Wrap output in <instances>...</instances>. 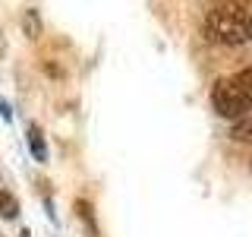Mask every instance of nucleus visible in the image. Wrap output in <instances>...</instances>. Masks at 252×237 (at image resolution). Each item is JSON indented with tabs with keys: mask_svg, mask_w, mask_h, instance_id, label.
Returning <instances> with one entry per match:
<instances>
[{
	"mask_svg": "<svg viewBox=\"0 0 252 237\" xmlns=\"http://www.w3.org/2000/svg\"><path fill=\"white\" fill-rule=\"evenodd\" d=\"M205 35L215 44H246L252 41V0H224L208 13Z\"/></svg>",
	"mask_w": 252,
	"mask_h": 237,
	"instance_id": "nucleus-1",
	"label": "nucleus"
},
{
	"mask_svg": "<svg viewBox=\"0 0 252 237\" xmlns=\"http://www.w3.org/2000/svg\"><path fill=\"white\" fill-rule=\"evenodd\" d=\"M19 237H32V234H29V231H22V234H19Z\"/></svg>",
	"mask_w": 252,
	"mask_h": 237,
	"instance_id": "nucleus-9",
	"label": "nucleus"
},
{
	"mask_svg": "<svg viewBox=\"0 0 252 237\" xmlns=\"http://www.w3.org/2000/svg\"><path fill=\"white\" fill-rule=\"evenodd\" d=\"M22 29H26V35L32 38V41L41 35V19H38V13H35V10H29L26 16H22Z\"/></svg>",
	"mask_w": 252,
	"mask_h": 237,
	"instance_id": "nucleus-6",
	"label": "nucleus"
},
{
	"mask_svg": "<svg viewBox=\"0 0 252 237\" xmlns=\"http://www.w3.org/2000/svg\"><path fill=\"white\" fill-rule=\"evenodd\" d=\"M19 215V202H16V196L10 193V190H0V218H16Z\"/></svg>",
	"mask_w": 252,
	"mask_h": 237,
	"instance_id": "nucleus-5",
	"label": "nucleus"
},
{
	"mask_svg": "<svg viewBox=\"0 0 252 237\" xmlns=\"http://www.w3.org/2000/svg\"><path fill=\"white\" fill-rule=\"evenodd\" d=\"M26 139H29V152H32V158L44 164V161H47V142H44V133L38 130L35 123H32V126H29V136H26Z\"/></svg>",
	"mask_w": 252,
	"mask_h": 237,
	"instance_id": "nucleus-3",
	"label": "nucleus"
},
{
	"mask_svg": "<svg viewBox=\"0 0 252 237\" xmlns=\"http://www.w3.org/2000/svg\"><path fill=\"white\" fill-rule=\"evenodd\" d=\"M0 117H3V120H10V108H6L3 98H0Z\"/></svg>",
	"mask_w": 252,
	"mask_h": 237,
	"instance_id": "nucleus-8",
	"label": "nucleus"
},
{
	"mask_svg": "<svg viewBox=\"0 0 252 237\" xmlns=\"http://www.w3.org/2000/svg\"><path fill=\"white\" fill-rule=\"evenodd\" d=\"M76 209H79V215H82L85 228H89L92 234H98V228H94V218H92V209H89V202H85V199H79V202H76Z\"/></svg>",
	"mask_w": 252,
	"mask_h": 237,
	"instance_id": "nucleus-7",
	"label": "nucleus"
},
{
	"mask_svg": "<svg viewBox=\"0 0 252 237\" xmlns=\"http://www.w3.org/2000/svg\"><path fill=\"white\" fill-rule=\"evenodd\" d=\"M211 108L224 120H240L252 111V67L233 76H224L211 89Z\"/></svg>",
	"mask_w": 252,
	"mask_h": 237,
	"instance_id": "nucleus-2",
	"label": "nucleus"
},
{
	"mask_svg": "<svg viewBox=\"0 0 252 237\" xmlns=\"http://www.w3.org/2000/svg\"><path fill=\"white\" fill-rule=\"evenodd\" d=\"M230 136H233V142H252V114L240 117V120L233 123Z\"/></svg>",
	"mask_w": 252,
	"mask_h": 237,
	"instance_id": "nucleus-4",
	"label": "nucleus"
}]
</instances>
